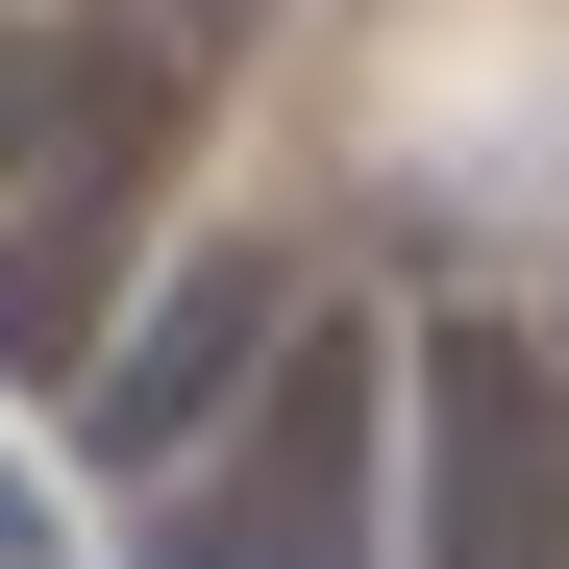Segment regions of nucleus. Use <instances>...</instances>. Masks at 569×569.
<instances>
[{"instance_id":"obj_6","label":"nucleus","mask_w":569,"mask_h":569,"mask_svg":"<svg viewBox=\"0 0 569 569\" xmlns=\"http://www.w3.org/2000/svg\"><path fill=\"white\" fill-rule=\"evenodd\" d=\"M0 569H50V496H26V470H0Z\"/></svg>"},{"instance_id":"obj_1","label":"nucleus","mask_w":569,"mask_h":569,"mask_svg":"<svg viewBox=\"0 0 569 569\" xmlns=\"http://www.w3.org/2000/svg\"><path fill=\"white\" fill-rule=\"evenodd\" d=\"M124 569H397V347L322 298L248 371V421L124 520Z\"/></svg>"},{"instance_id":"obj_4","label":"nucleus","mask_w":569,"mask_h":569,"mask_svg":"<svg viewBox=\"0 0 569 569\" xmlns=\"http://www.w3.org/2000/svg\"><path fill=\"white\" fill-rule=\"evenodd\" d=\"M173 124H199V50H124L100 124L0 199V371H50V397L100 371V322L149 298V173H173Z\"/></svg>"},{"instance_id":"obj_3","label":"nucleus","mask_w":569,"mask_h":569,"mask_svg":"<svg viewBox=\"0 0 569 569\" xmlns=\"http://www.w3.org/2000/svg\"><path fill=\"white\" fill-rule=\"evenodd\" d=\"M322 322V248H272V223H199L149 272V298L100 322V371H74V470H100V496H173V470H199L223 421H248V371Z\"/></svg>"},{"instance_id":"obj_2","label":"nucleus","mask_w":569,"mask_h":569,"mask_svg":"<svg viewBox=\"0 0 569 569\" xmlns=\"http://www.w3.org/2000/svg\"><path fill=\"white\" fill-rule=\"evenodd\" d=\"M397 569H569V322L446 298L397 347Z\"/></svg>"},{"instance_id":"obj_5","label":"nucleus","mask_w":569,"mask_h":569,"mask_svg":"<svg viewBox=\"0 0 569 569\" xmlns=\"http://www.w3.org/2000/svg\"><path fill=\"white\" fill-rule=\"evenodd\" d=\"M100 74H124V0H0V199L100 124Z\"/></svg>"}]
</instances>
